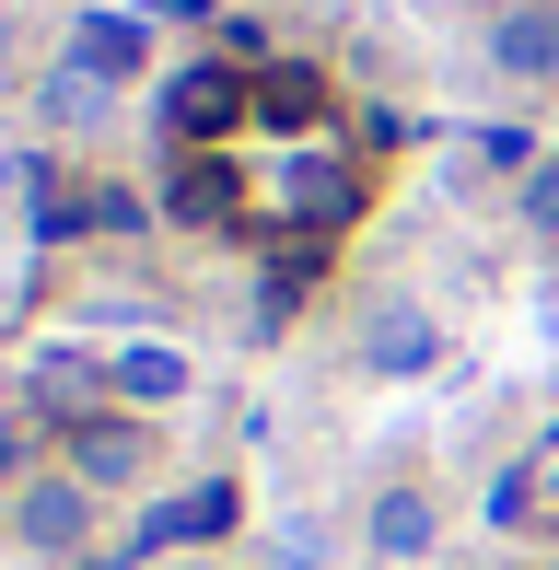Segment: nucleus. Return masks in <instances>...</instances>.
<instances>
[{
	"instance_id": "f257e3e1",
	"label": "nucleus",
	"mask_w": 559,
	"mask_h": 570,
	"mask_svg": "<svg viewBox=\"0 0 559 570\" xmlns=\"http://www.w3.org/2000/svg\"><path fill=\"white\" fill-rule=\"evenodd\" d=\"M234 117H257V82H245L234 59H198V70L164 82V128H175V140H222Z\"/></svg>"
},
{
	"instance_id": "f03ea898",
	"label": "nucleus",
	"mask_w": 559,
	"mask_h": 570,
	"mask_svg": "<svg viewBox=\"0 0 559 570\" xmlns=\"http://www.w3.org/2000/svg\"><path fill=\"white\" fill-rule=\"evenodd\" d=\"M164 210L175 222H234V210H257V187H245V164H222V151H187L175 187H164Z\"/></svg>"
},
{
	"instance_id": "7ed1b4c3",
	"label": "nucleus",
	"mask_w": 559,
	"mask_h": 570,
	"mask_svg": "<svg viewBox=\"0 0 559 570\" xmlns=\"http://www.w3.org/2000/svg\"><path fill=\"white\" fill-rule=\"evenodd\" d=\"M443 361V338H431L420 303H373L362 315V373H431Z\"/></svg>"
},
{
	"instance_id": "20e7f679",
	"label": "nucleus",
	"mask_w": 559,
	"mask_h": 570,
	"mask_svg": "<svg viewBox=\"0 0 559 570\" xmlns=\"http://www.w3.org/2000/svg\"><path fill=\"white\" fill-rule=\"evenodd\" d=\"M70 454H82V489H129L140 465H151V431L94 407V420H70Z\"/></svg>"
},
{
	"instance_id": "39448f33",
	"label": "nucleus",
	"mask_w": 559,
	"mask_h": 570,
	"mask_svg": "<svg viewBox=\"0 0 559 570\" xmlns=\"http://www.w3.org/2000/svg\"><path fill=\"white\" fill-rule=\"evenodd\" d=\"M187 384H198V373H187V350H164V338H140V350H117V361H106V396H117V407H175Z\"/></svg>"
},
{
	"instance_id": "423d86ee",
	"label": "nucleus",
	"mask_w": 559,
	"mask_h": 570,
	"mask_svg": "<svg viewBox=\"0 0 559 570\" xmlns=\"http://www.w3.org/2000/svg\"><path fill=\"white\" fill-rule=\"evenodd\" d=\"M82 524H94V489H82V478H36V489H23V548L70 559V548H82Z\"/></svg>"
},
{
	"instance_id": "0eeeda50",
	"label": "nucleus",
	"mask_w": 559,
	"mask_h": 570,
	"mask_svg": "<svg viewBox=\"0 0 559 570\" xmlns=\"http://www.w3.org/2000/svg\"><path fill=\"white\" fill-rule=\"evenodd\" d=\"M490 59L513 70V82H548V70H559V12H537V0H513V12L490 23Z\"/></svg>"
},
{
	"instance_id": "6e6552de",
	"label": "nucleus",
	"mask_w": 559,
	"mask_h": 570,
	"mask_svg": "<svg viewBox=\"0 0 559 570\" xmlns=\"http://www.w3.org/2000/svg\"><path fill=\"white\" fill-rule=\"evenodd\" d=\"M70 59H82L94 82H129L140 70V12H82L70 23Z\"/></svg>"
},
{
	"instance_id": "1a4fd4ad",
	"label": "nucleus",
	"mask_w": 559,
	"mask_h": 570,
	"mask_svg": "<svg viewBox=\"0 0 559 570\" xmlns=\"http://www.w3.org/2000/svg\"><path fill=\"white\" fill-rule=\"evenodd\" d=\"M431 535H443L431 489H385V501H373V559H431Z\"/></svg>"
},
{
	"instance_id": "9d476101",
	"label": "nucleus",
	"mask_w": 559,
	"mask_h": 570,
	"mask_svg": "<svg viewBox=\"0 0 559 570\" xmlns=\"http://www.w3.org/2000/svg\"><path fill=\"white\" fill-rule=\"evenodd\" d=\"M257 117H268V128H315V117H326V70L268 59V70H257Z\"/></svg>"
},
{
	"instance_id": "9b49d317",
	"label": "nucleus",
	"mask_w": 559,
	"mask_h": 570,
	"mask_svg": "<svg viewBox=\"0 0 559 570\" xmlns=\"http://www.w3.org/2000/svg\"><path fill=\"white\" fill-rule=\"evenodd\" d=\"M280 210H292V222H350V210H362V175H339V164H292V187H280Z\"/></svg>"
},
{
	"instance_id": "f8f14e48",
	"label": "nucleus",
	"mask_w": 559,
	"mask_h": 570,
	"mask_svg": "<svg viewBox=\"0 0 559 570\" xmlns=\"http://www.w3.org/2000/svg\"><path fill=\"white\" fill-rule=\"evenodd\" d=\"M222 524H234V489H187V501H164V512H151V535H140V548H187V535H222Z\"/></svg>"
},
{
	"instance_id": "ddd939ff",
	"label": "nucleus",
	"mask_w": 559,
	"mask_h": 570,
	"mask_svg": "<svg viewBox=\"0 0 559 570\" xmlns=\"http://www.w3.org/2000/svg\"><path fill=\"white\" fill-rule=\"evenodd\" d=\"M94 117H106V82H94L82 59H59L47 70V128H94Z\"/></svg>"
},
{
	"instance_id": "4468645a",
	"label": "nucleus",
	"mask_w": 559,
	"mask_h": 570,
	"mask_svg": "<svg viewBox=\"0 0 559 570\" xmlns=\"http://www.w3.org/2000/svg\"><path fill=\"white\" fill-rule=\"evenodd\" d=\"M268 559H280V570H315V559H326V535H315V524H280V535H268Z\"/></svg>"
},
{
	"instance_id": "2eb2a0df",
	"label": "nucleus",
	"mask_w": 559,
	"mask_h": 570,
	"mask_svg": "<svg viewBox=\"0 0 559 570\" xmlns=\"http://www.w3.org/2000/svg\"><path fill=\"white\" fill-rule=\"evenodd\" d=\"M524 222H537V233H559V164H537V175H524Z\"/></svg>"
},
{
	"instance_id": "dca6fc26",
	"label": "nucleus",
	"mask_w": 559,
	"mask_h": 570,
	"mask_svg": "<svg viewBox=\"0 0 559 570\" xmlns=\"http://www.w3.org/2000/svg\"><path fill=\"white\" fill-rule=\"evenodd\" d=\"M537 501L559 512V431H548V454H537Z\"/></svg>"
},
{
	"instance_id": "f3484780",
	"label": "nucleus",
	"mask_w": 559,
	"mask_h": 570,
	"mask_svg": "<svg viewBox=\"0 0 559 570\" xmlns=\"http://www.w3.org/2000/svg\"><path fill=\"white\" fill-rule=\"evenodd\" d=\"M129 12H164V23H198L210 0H129Z\"/></svg>"
},
{
	"instance_id": "a211bd4d",
	"label": "nucleus",
	"mask_w": 559,
	"mask_h": 570,
	"mask_svg": "<svg viewBox=\"0 0 559 570\" xmlns=\"http://www.w3.org/2000/svg\"><path fill=\"white\" fill-rule=\"evenodd\" d=\"M0 70H12V12H0Z\"/></svg>"
},
{
	"instance_id": "6ab92c4d",
	"label": "nucleus",
	"mask_w": 559,
	"mask_h": 570,
	"mask_svg": "<svg viewBox=\"0 0 559 570\" xmlns=\"http://www.w3.org/2000/svg\"><path fill=\"white\" fill-rule=\"evenodd\" d=\"M82 570H129V559H82Z\"/></svg>"
},
{
	"instance_id": "aec40b11",
	"label": "nucleus",
	"mask_w": 559,
	"mask_h": 570,
	"mask_svg": "<svg viewBox=\"0 0 559 570\" xmlns=\"http://www.w3.org/2000/svg\"><path fill=\"white\" fill-rule=\"evenodd\" d=\"M0 454H12V443H0Z\"/></svg>"
}]
</instances>
